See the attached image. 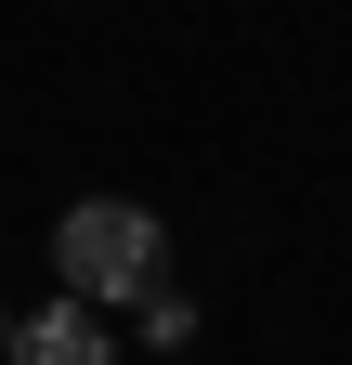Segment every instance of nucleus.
Returning a JSON list of instances; mask_svg holds the SVG:
<instances>
[{"mask_svg": "<svg viewBox=\"0 0 352 365\" xmlns=\"http://www.w3.org/2000/svg\"><path fill=\"white\" fill-rule=\"evenodd\" d=\"M157 261H170V235H157V209H130V196H78L53 222V274L78 300H144Z\"/></svg>", "mask_w": 352, "mask_h": 365, "instance_id": "nucleus-1", "label": "nucleus"}, {"mask_svg": "<svg viewBox=\"0 0 352 365\" xmlns=\"http://www.w3.org/2000/svg\"><path fill=\"white\" fill-rule=\"evenodd\" d=\"M0 365H118V339H105V300H53V313H26V327H14V352H0Z\"/></svg>", "mask_w": 352, "mask_h": 365, "instance_id": "nucleus-2", "label": "nucleus"}, {"mask_svg": "<svg viewBox=\"0 0 352 365\" xmlns=\"http://www.w3.org/2000/svg\"><path fill=\"white\" fill-rule=\"evenodd\" d=\"M130 313H144V339H157V352H170V339H196V300H183V287H144Z\"/></svg>", "mask_w": 352, "mask_h": 365, "instance_id": "nucleus-3", "label": "nucleus"}, {"mask_svg": "<svg viewBox=\"0 0 352 365\" xmlns=\"http://www.w3.org/2000/svg\"><path fill=\"white\" fill-rule=\"evenodd\" d=\"M0 352H14V313H0Z\"/></svg>", "mask_w": 352, "mask_h": 365, "instance_id": "nucleus-4", "label": "nucleus"}]
</instances>
